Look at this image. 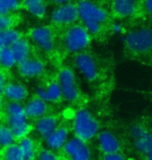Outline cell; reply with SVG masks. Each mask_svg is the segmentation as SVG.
I'll return each mask as SVG.
<instances>
[{
    "label": "cell",
    "mask_w": 152,
    "mask_h": 160,
    "mask_svg": "<svg viewBox=\"0 0 152 160\" xmlns=\"http://www.w3.org/2000/svg\"><path fill=\"white\" fill-rule=\"evenodd\" d=\"M79 18L90 34H98L107 19L106 12L89 0H81L78 4Z\"/></svg>",
    "instance_id": "1"
},
{
    "label": "cell",
    "mask_w": 152,
    "mask_h": 160,
    "mask_svg": "<svg viewBox=\"0 0 152 160\" xmlns=\"http://www.w3.org/2000/svg\"><path fill=\"white\" fill-rule=\"evenodd\" d=\"M7 123L16 138L24 137L29 131L25 109L19 102H11L7 108Z\"/></svg>",
    "instance_id": "2"
},
{
    "label": "cell",
    "mask_w": 152,
    "mask_h": 160,
    "mask_svg": "<svg viewBox=\"0 0 152 160\" xmlns=\"http://www.w3.org/2000/svg\"><path fill=\"white\" fill-rule=\"evenodd\" d=\"M73 129L76 137L80 138L83 141H88L97 134L99 127L89 111L81 109L77 111L75 114Z\"/></svg>",
    "instance_id": "3"
},
{
    "label": "cell",
    "mask_w": 152,
    "mask_h": 160,
    "mask_svg": "<svg viewBox=\"0 0 152 160\" xmlns=\"http://www.w3.org/2000/svg\"><path fill=\"white\" fill-rule=\"evenodd\" d=\"M126 46L135 53H145L152 49V28H141L127 35Z\"/></svg>",
    "instance_id": "4"
},
{
    "label": "cell",
    "mask_w": 152,
    "mask_h": 160,
    "mask_svg": "<svg viewBox=\"0 0 152 160\" xmlns=\"http://www.w3.org/2000/svg\"><path fill=\"white\" fill-rule=\"evenodd\" d=\"M90 41V32L81 25H75L69 28L64 36L65 47L70 52H79L83 50L88 47Z\"/></svg>",
    "instance_id": "5"
},
{
    "label": "cell",
    "mask_w": 152,
    "mask_h": 160,
    "mask_svg": "<svg viewBox=\"0 0 152 160\" xmlns=\"http://www.w3.org/2000/svg\"><path fill=\"white\" fill-rule=\"evenodd\" d=\"M58 84L61 86L62 98L69 102L76 101L78 98V89H77L76 80L74 73L69 68H64L59 72Z\"/></svg>",
    "instance_id": "6"
},
{
    "label": "cell",
    "mask_w": 152,
    "mask_h": 160,
    "mask_svg": "<svg viewBox=\"0 0 152 160\" xmlns=\"http://www.w3.org/2000/svg\"><path fill=\"white\" fill-rule=\"evenodd\" d=\"M30 38L41 49L50 52L54 48V35L48 26H38L30 31Z\"/></svg>",
    "instance_id": "7"
},
{
    "label": "cell",
    "mask_w": 152,
    "mask_h": 160,
    "mask_svg": "<svg viewBox=\"0 0 152 160\" xmlns=\"http://www.w3.org/2000/svg\"><path fill=\"white\" fill-rule=\"evenodd\" d=\"M79 17L78 7L72 3L64 4L52 13L51 20L56 25H69Z\"/></svg>",
    "instance_id": "8"
},
{
    "label": "cell",
    "mask_w": 152,
    "mask_h": 160,
    "mask_svg": "<svg viewBox=\"0 0 152 160\" xmlns=\"http://www.w3.org/2000/svg\"><path fill=\"white\" fill-rule=\"evenodd\" d=\"M75 65L78 70L89 81H95L98 77V66L95 59L89 53H78L75 58Z\"/></svg>",
    "instance_id": "9"
},
{
    "label": "cell",
    "mask_w": 152,
    "mask_h": 160,
    "mask_svg": "<svg viewBox=\"0 0 152 160\" xmlns=\"http://www.w3.org/2000/svg\"><path fill=\"white\" fill-rule=\"evenodd\" d=\"M64 150L65 153L69 156L70 160H90V150L86 147L85 141L78 137H74L68 140L66 146L64 147Z\"/></svg>",
    "instance_id": "10"
},
{
    "label": "cell",
    "mask_w": 152,
    "mask_h": 160,
    "mask_svg": "<svg viewBox=\"0 0 152 160\" xmlns=\"http://www.w3.org/2000/svg\"><path fill=\"white\" fill-rule=\"evenodd\" d=\"M45 70L44 63L37 59H29L19 64V72L22 77L35 78L41 75Z\"/></svg>",
    "instance_id": "11"
},
{
    "label": "cell",
    "mask_w": 152,
    "mask_h": 160,
    "mask_svg": "<svg viewBox=\"0 0 152 160\" xmlns=\"http://www.w3.org/2000/svg\"><path fill=\"white\" fill-rule=\"evenodd\" d=\"M98 142H99L101 151L105 155L118 153L120 150V142L117 139V137L114 134H112L111 132L105 131L101 133L99 138H98Z\"/></svg>",
    "instance_id": "12"
},
{
    "label": "cell",
    "mask_w": 152,
    "mask_h": 160,
    "mask_svg": "<svg viewBox=\"0 0 152 160\" xmlns=\"http://www.w3.org/2000/svg\"><path fill=\"white\" fill-rule=\"evenodd\" d=\"M139 0H114L113 8L118 17L127 18L136 13Z\"/></svg>",
    "instance_id": "13"
},
{
    "label": "cell",
    "mask_w": 152,
    "mask_h": 160,
    "mask_svg": "<svg viewBox=\"0 0 152 160\" xmlns=\"http://www.w3.org/2000/svg\"><path fill=\"white\" fill-rule=\"evenodd\" d=\"M37 95L45 102H56L62 96V92L59 84L53 82L47 87H39L37 89Z\"/></svg>",
    "instance_id": "14"
},
{
    "label": "cell",
    "mask_w": 152,
    "mask_h": 160,
    "mask_svg": "<svg viewBox=\"0 0 152 160\" xmlns=\"http://www.w3.org/2000/svg\"><path fill=\"white\" fill-rule=\"evenodd\" d=\"M68 135L69 132L66 128H58L50 136L46 138V143L49 149L51 150H59L66 146L68 142Z\"/></svg>",
    "instance_id": "15"
},
{
    "label": "cell",
    "mask_w": 152,
    "mask_h": 160,
    "mask_svg": "<svg viewBox=\"0 0 152 160\" xmlns=\"http://www.w3.org/2000/svg\"><path fill=\"white\" fill-rule=\"evenodd\" d=\"M37 131L41 136L47 138L58 129V120L54 116H43L37 122Z\"/></svg>",
    "instance_id": "16"
},
{
    "label": "cell",
    "mask_w": 152,
    "mask_h": 160,
    "mask_svg": "<svg viewBox=\"0 0 152 160\" xmlns=\"http://www.w3.org/2000/svg\"><path fill=\"white\" fill-rule=\"evenodd\" d=\"M24 109H25L26 115L28 117H32V118H35V117H43V115L47 111V105L45 101L38 98H34V99H31V101H29L24 107Z\"/></svg>",
    "instance_id": "17"
},
{
    "label": "cell",
    "mask_w": 152,
    "mask_h": 160,
    "mask_svg": "<svg viewBox=\"0 0 152 160\" xmlns=\"http://www.w3.org/2000/svg\"><path fill=\"white\" fill-rule=\"evenodd\" d=\"M2 94L12 101V102H18L26 98L27 89L20 84H7Z\"/></svg>",
    "instance_id": "18"
},
{
    "label": "cell",
    "mask_w": 152,
    "mask_h": 160,
    "mask_svg": "<svg viewBox=\"0 0 152 160\" xmlns=\"http://www.w3.org/2000/svg\"><path fill=\"white\" fill-rule=\"evenodd\" d=\"M13 50L15 57L17 59V62L21 64V63L29 60V56H30V47H29L28 42L25 39L21 38L16 44H14L11 47Z\"/></svg>",
    "instance_id": "19"
},
{
    "label": "cell",
    "mask_w": 152,
    "mask_h": 160,
    "mask_svg": "<svg viewBox=\"0 0 152 160\" xmlns=\"http://www.w3.org/2000/svg\"><path fill=\"white\" fill-rule=\"evenodd\" d=\"M23 7L37 17H44L46 14V0H24Z\"/></svg>",
    "instance_id": "20"
},
{
    "label": "cell",
    "mask_w": 152,
    "mask_h": 160,
    "mask_svg": "<svg viewBox=\"0 0 152 160\" xmlns=\"http://www.w3.org/2000/svg\"><path fill=\"white\" fill-rule=\"evenodd\" d=\"M21 39L20 34L15 29H7L0 34V47L11 48Z\"/></svg>",
    "instance_id": "21"
},
{
    "label": "cell",
    "mask_w": 152,
    "mask_h": 160,
    "mask_svg": "<svg viewBox=\"0 0 152 160\" xmlns=\"http://www.w3.org/2000/svg\"><path fill=\"white\" fill-rule=\"evenodd\" d=\"M0 62L4 68H12L17 63V59L15 57L12 48L1 47L0 49Z\"/></svg>",
    "instance_id": "22"
},
{
    "label": "cell",
    "mask_w": 152,
    "mask_h": 160,
    "mask_svg": "<svg viewBox=\"0 0 152 160\" xmlns=\"http://www.w3.org/2000/svg\"><path fill=\"white\" fill-rule=\"evenodd\" d=\"M21 151L23 153L25 160H34L35 157V143L30 138L24 137L20 142Z\"/></svg>",
    "instance_id": "23"
},
{
    "label": "cell",
    "mask_w": 152,
    "mask_h": 160,
    "mask_svg": "<svg viewBox=\"0 0 152 160\" xmlns=\"http://www.w3.org/2000/svg\"><path fill=\"white\" fill-rule=\"evenodd\" d=\"M136 148L141 153H144L148 155L149 153L152 152V133H147L143 137L139 138L136 140Z\"/></svg>",
    "instance_id": "24"
},
{
    "label": "cell",
    "mask_w": 152,
    "mask_h": 160,
    "mask_svg": "<svg viewBox=\"0 0 152 160\" xmlns=\"http://www.w3.org/2000/svg\"><path fill=\"white\" fill-rule=\"evenodd\" d=\"M4 160H25L19 144H12L5 149Z\"/></svg>",
    "instance_id": "25"
},
{
    "label": "cell",
    "mask_w": 152,
    "mask_h": 160,
    "mask_svg": "<svg viewBox=\"0 0 152 160\" xmlns=\"http://www.w3.org/2000/svg\"><path fill=\"white\" fill-rule=\"evenodd\" d=\"M15 138L16 137H15L14 133L10 129V127H1V129H0V142H1L2 147L7 149V147L12 146Z\"/></svg>",
    "instance_id": "26"
},
{
    "label": "cell",
    "mask_w": 152,
    "mask_h": 160,
    "mask_svg": "<svg viewBox=\"0 0 152 160\" xmlns=\"http://www.w3.org/2000/svg\"><path fill=\"white\" fill-rule=\"evenodd\" d=\"M19 8V0H0V13L1 15L10 14Z\"/></svg>",
    "instance_id": "27"
},
{
    "label": "cell",
    "mask_w": 152,
    "mask_h": 160,
    "mask_svg": "<svg viewBox=\"0 0 152 160\" xmlns=\"http://www.w3.org/2000/svg\"><path fill=\"white\" fill-rule=\"evenodd\" d=\"M14 20L11 14L1 15V19H0V29L1 32L7 31V29H12Z\"/></svg>",
    "instance_id": "28"
},
{
    "label": "cell",
    "mask_w": 152,
    "mask_h": 160,
    "mask_svg": "<svg viewBox=\"0 0 152 160\" xmlns=\"http://www.w3.org/2000/svg\"><path fill=\"white\" fill-rule=\"evenodd\" d=\"M38 160H59V158L50 150L41 151L38 156Z\"/></svg>",
    "instance_id": "29"
},
{
    "label": "cell",
    "mask_w": 152,
    "mask_h": 160,
    "mask_svg": "<svg viewBox=\"0 0 152 160\" xmlns=\"http://www.w3.org/2000/svg\"><path fill=\"white\" fill-rule=\"evenodd\" d=\"M147 131L143 128V127L141 126H136V127H133V128L131 129V131H130V134H131V137L132 138H135V139H139V138H141L143 137L144 135L147 134Z\"/></svg>",
    "instance_id": "30"
},
{
    "label": "cell",
    "mask_w": 152,
    "mask_h": 160,
    "mask_svg": "<svg viewBox=\"0 0 152 160\" xmlns=\"http://www.w3.org/2000/svg\"><path fill=\"white\" fill-rule=\"evenodd\" d=\"M103 160H124V158L121 154L115 153V154H108V155H105Z\"/></svg>",
    "instance_id": "31"
},
{
    "label": "cell",
    "mask_w": 152,
    "mask_h": 160,
    "mask_svg": "<svg viewBox=\"0 0 152 160\" xmlns=\"http://www.w3.org/2000/svg\"><path fill=\"white\" fill-rule=\"evenodd\" d=\"M144 8L146 12L152 16V0H144Z\"/></svg>",
    "instance_id": "32"
},
{
    "label": "cell",
    "mask_w": 152,
    "mask_h": 160,
    "mask_svg": "<svg viewBox=\"0 0 152 160\" xmlns=\"http://www.w3.org/2000/svg\"><path fill=\"white\" fill-rule=\"evenodd\" d=\"M5 87H7V85H5L4 74L1 73V75H0V89H1V93H3Z\"/></svg>",
    "instance_id": "33"
},
{
    "label": "cell",
    "mask_w": 152,
    "mask_h": 160,
    "mask_svg": "<svg viewBox=\"0 0 152 160\" xmlns=\"http://www.w3.org/2000/svg\"><path fill=\"white\" fill-rule=\"evenodd\" d=\"M54 1L58 4H68L69 2L73 1V0H54Z\"/></svg>",
    "instance_id": "34"
},
{
    "label": "cell",
    "mask_w": 152,
    "mask_h": 160,
    "mask_svg": "<svg viewBox=\"0 0 152 160\" xmlns=\"http://www.w3.org/2000/svg\"><path fill=\"white\" fill-rule=\"evenodd\" d=\"M147 160H152V152L149 153L147 155Z\"/></svg>",
    "instance_id": "35"
}]
</instances>
